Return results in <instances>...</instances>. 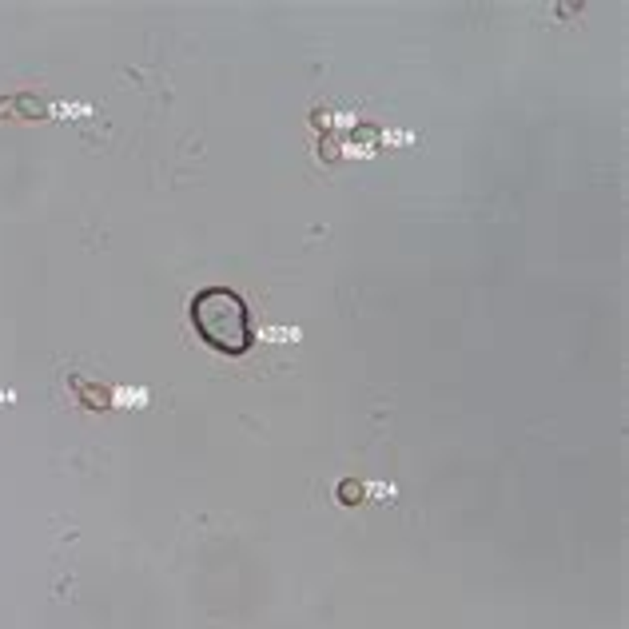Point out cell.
I'll use <instances>...</instances> for the list:
<instances>
[{"instance_id":"obj_1","label":"cell","mask_w":629,"mask_h":629,"mask_svg":"<svg viewBox=\"0 0 629 629\" xmlns=\"http://www.w3.org/2000/svg\"><path fill=\"white\" fill-rule=\"evenodd\" d=\"M191 323L203 335V343H211L215 351L228 355H243L251 346V319H247V303L228 291V287H208L195 295L191 303Z\"/></svg>"},{"instance_id":"obj_2","label":"cell","mask_w":629,"mask_h":629,"mask_svg":"<svg viewBox=\"0 0 629 629\" xmlns=\"http://www.w3.org/2000/svg\"><path fill=\"white\" fill-rule=\"evenodd\" d=\"M80 390V402L88 406V410H104L108 402H112V390H104V386H88V382H76Z\"/></svg>"},{"instance_id":"obj_3","label":"cell","mask_w":629,"mask_h":629,"mask_svg":"<svg viewBox=\"0 0 629 629\" xmlns=\"http://www.w3.org/2000/svg\"><path fill=\"white\" fill-rule=\"evenodd\" d=\"M339 494L346 498V506H355V502L362 498V486H355V482H343V486H339Z\"/></svg>"}]
</instances>
